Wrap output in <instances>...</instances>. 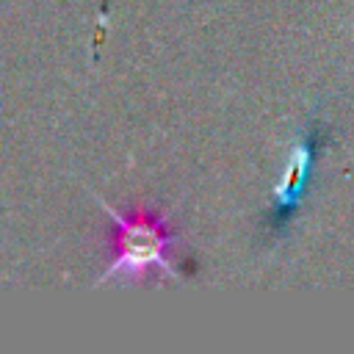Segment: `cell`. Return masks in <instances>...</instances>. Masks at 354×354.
<instances>
[{
	"instance_id": "obj_1",
	"label": "cell",
	"mask_w": 354,
	"mask_h": 354,
	"mask_svg": "<svg viewBox=\"0 0 354 354\" xmlns=\"http://www.w3.org/2000/svg\"><path fill=\"white\" fill-rule=\"evenodd\" d=\"M105 210L116 224V235H113L116 254L108 263L102 279L141 277L144 271H155V268L174 271L171 263H169V249L174 246L177 235L171 230H166V224L158 216L144 213V210L130 213V216H119L108 205H105Z\"/></svg>"
}]
</instances>
